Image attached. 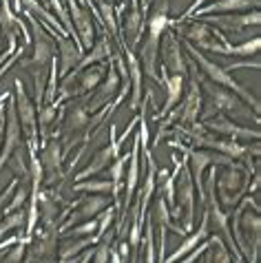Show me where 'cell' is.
Masks as SVG:
<instances>
[{
	"label": "cell",
	"instance_id": "1",
	"mask_svg": "<svg viewBox=\"0 0 261 263\" xmlns=\"http://www.w3.org/2000/svg\"><path fill=\"white\" fill-rule=\"evenodd\" d=\"M255 171L235 159V162H230L228 166H223V173L215 177L217 199H219V206H223L226 213H230V210L241 201L244 193L248 191V186H250V175Z\"/></svg>",
	"mask_w": 261,
	"mask_h": 263
},
{
	"label": "cell",
	"instance_id": "2",
	"mask_svg": "<svg viewBox=\"0 0 261 263\" xmlns=\"http://www.w3.org/2000/svg\"><path fill=\"white\" fill-rule=\"evenodd\" d=\"M184 49L191 53V60L195 62V64H199V73L204 78H208L210 82H215V84H219V86H223V89H228V91H233L237 98H241L246 104H250L252 106V115H257L259 118V100L252 96V93L246 89V86H241L237 82V80L233 78V73H228L223 67H219V64H215L213 60H208V58L201 53L199 49H195L191 42H184Z\"/></svg>",
	"mask_w": 261,
	"mask_h": 263
},
{
	"label": "cell",
	"instance_id": "3",
	"mask_svg": "<svg viewBox=\"0 0 261 263\" xmlns=\"http://www.w3.org/2000/svg\"><path fill=\"white\" fill-rule=\"evenodd\" d=\"M195 181L191 177L186 159L177 157V177H175V208L171 210L173 221L179 223V219H184V230L191 232L195 226Z\"/></svg>",
	"mask_w": 261,
	"mask_h": 263
},
{
	"label": "cell",
	"instance_id": "4",
	"mask_svg": "<svg viewBox=\"0 0 261 263\" xmlns=\"http://www.w3.org/2000/svg\"><path fill=\"white\" fill-rule=\"evenodd\" d=\"M171 146L184 153L188 171H191V177L195 181V193L199 195V201H201V206H204V173H206V168L228 166L230 162H235V159L221 155V153H215L210 148H191V146H186L182 142H171Z\"/></svg>",
	"mask_w": 261,
	"mask_h": 263
},
{
	"label": "cell",
	"instance_id": "5",
	"mask_svg": "<svg viewBox=\"0 0 261 263\" xmlns=\"http://www.w3.org/2000/svg\"><path fill=\"white\" fill-rule=\"evenodd\" d=\"M199 84H201V93H206V98H208L206 104H201V106H208V108H201V113H199L201 122L213 118V115H217V113H244V115H250V111H246L244 108V100L237 98L233 91L223 89V86L215 84V82H208V80H204V76H201Z\"/></svg>",
	"mask_w": 261,
	"mask_h": 263
},
{
	"label": "cell",
	"instance_id": "6",
	"mask_svg": "<svg viewBox=\"0 0 261 263\" xmlns=\"http://www.w3.org/2000/svg\"><path fill=\"white\" fill-rule=\"evenodd\" d=\"M23 13H25V18L29 20V25H31L29 35H31V40H33V55L29 58V60H23V64L25 67H31V71L33 69L49 71V64H51L53 55H55V40L51 38V33L42 27V23L33 16L31 11L23 9Z\"/></svg>",
	"mask_w": 261,
	"mask_h": 263
},
{
	"label": "cell",
	"instance_id": "7",
	"mask_svg": "<svg viewBox=\"0 0 261 263\" xmlns=\"http://www.w3.org/2000/svg\"><path fill=\"white\" fill-rule=\"evenodd\" d=\"M13 102H16V113L20 120V128L23 135L27 137L29 146H38V108H35L33 100L29 98V93L25 89V82L20 78L13 80Z\"/></svg>",
	"mask_w": 261,
	"mask_h": 263
},
{
	"label": "cell",
	"instance_id": "8",
	"mask_svg": "<svg viewBox=\"0 0 261 263\" xmlns=\"http://www.w3.org/2000/svg\"><path fill=\"white\" fill-rule=\"evenodd\" d=\"M40 166H42V186L45 188H55L64 181V151L60 137H51L40 151Z\"/></svg>",
	"mask_w": 261,
	"mask_h": 263
},
{
	"label": "cell",
	"instance_id": "9",
	"mask_svg": "<svg viewBox=\"0 0 261 263\" xmlns=\"http://www.w3.org/2000/svg\"><path fill=\"white\" fill-rule=\"evenodd\" d=\"M20 148H25V135L23 128H20L16 102H13V93H11L5 104V133H3V148H0V168L9 164L11 155Z\"/></svg>",
	"mask_w": 261,
	"mask_h": 263
},
{
	"label": "cell",
	"instance_id": "10",
	"mask_svg": "<svg viewBox=\"0 0 261 263\" xmlns=\"http://www.w3.org/2000/svg\"><path fill=\"white\" fill-rule=\"evenodd\" d=\"M164 42H159V51H162V67L171 76H188V64L184 55V47L179 35L175 33V29L169 27L162 33Z\"/></svg>",
	"mask_w": 261,
	"mask_h": 263
},
{
	"label": "cell",
	"instance_id": "11",
	"mask_svg": "<svg viewBox=\"0 0 261 263\" xmlns=\"http://www.w3.org/2000/svg\"><path fill=\"white\" fill-rule=\"evenodd\" d=\"M120 89H122V78H120V71H118V67H115V62H113V58H111L104 80L98 84V89L93 91V96L84 102V104H86V111H89V113L100 111V108L106 106L108 102L115 100V96L120 93Z\"/></svg>",
	"mask_w": 261,
	"mask_h": 263
},
{
	"label": "cell",
	"instance_id": "12",
	"mask_svg": "<svg viewBox=\"0 0 261 263\" xmlns=\"http://www.w3.org/2000/svg\"><path fill=\"white\" fill-rule=\"evenodd\" d=\"M108 135H111L108 144L102 146V148H100L96 155H93V159L89 162V166H86L84 171H80V173L76 175V177H73V184H76V181H82V179H89V177H93V175H98V173H102L104 168L111 166L113 159L120 155L122 144H124V142H120L118 137H115V124H111V126H108Z\"/></svg>",
	"mask_w": 261,
	"mask_h": 263
},
{
	"label": "cell",
	"instance_id": "13",
	"mask_svg": "<svg viewBox=\"0 0 261 263\" xmlns=\"http://www.w3.org/2000/svg\"><path fill=\"white\" fill-rule=\"evenodd\" d=\"M204 23L215 27L217 31H221V33L241 35L248 27H259L261 13H259V9L241 13V16H235V13H219V16H215V18H204Z\"/></svg>",
	"mask_w": 261,
	"mask_h": 263
},
{
	"label": "cell",
	"instance_id": "14",
	"mask_svg": "<svg viewBox=\"0 0 261 263\" xmlns=\"http://www.w3.org/2000/svg\"><path fill=\"white\" fill-rule=\"evenodd\" d=\"M45 27V25H42ZM49 33H51V38L58 42V76L64 78L69 71H73L78 67V62L82 60L84 55V49L73 42V38H69V35H62V33H55L51 27H45Z\"/></svg>",
	"mask_w": 261,
	"mask_h": 263
},
{
	"label": "cell",
	"instance_id": "15",
	"mask_svg": "<svg viewBox=\"0 0 261 263\" xmlns=\"http://www.w3.org/2000/svg\"><path fill=\"white\" fill-rule=\"evenodd\" d=\"M201 126H204L206 130H210V133L215 135H221V137H233V140L241 142V140H259V130L255 128H246L241 126V124H237L228 118L226 113H217L213 115V118H208L201 122Z\"/></svg>",
	"mask_w": 261,
	"mask_h": 263
},
{
	"label": "cell",
	"instance_id": "16",
	"mask_svg": "<svg viewBox=\"0 0 261 263\" xmlns=\"http://www.w3.org/2000/svg\"><path fill=\"white\" fill-rule=\"evenodd\" d=\"M86 100L82 98H76L73 102L69 104V108L64 113H60V126L55 130V137L60 135H76V133H82V130L89 128V120H91V113L86 111Z\"/></svg>",
	"mask_w": 261,
	"mask_h": 263
},
{
	"label": "cell",
	"instance_id": "17",
	"mask_svg": "<svg viewBox=\"0 0 261 263\" xmlns=\"http://www.w3.org/2000/svg\"><path fill=\"white\" fill-rule=\"evenodd\" d=\"M67 7H69V16H71V23H73L76 29V35L80 38V45H82L84 51H89L93 40H96V27H93V13L89 7L80 5L78 0H67Z\"/></svg>",
	"mask_w": 261,
	"mask_h": 263
},
{
	"label": "cell",
	"instance_id": "18",
	"mask_svg": "<svg viewBox=\"0 0 261 263\" xmlns=\"http://www.w3.org/2000/svg\"><path fill=\"white\" fill-rule=\"evenodd\" d=\"M144 23H146V16L142 13L140 3L137 0H128V7L124 16H122V35H124V45L128 49H135L142 42Z\"/></svg>",
	"mask_w": 261,
	"mask_h": 263
},
{
	"label": "cell",
	"instance_id": "19",
	"mask_svg": "<svg viewBox=\"0 0 261 263\" xmlns=\"http://www.w3.org/2000/svg\"><path fill=\"white\" fill-rule=\"evenodd\" d=\"M122 55H124V62H126V71H128V89H130V100H128V108L130 111H137L142 104V98H144V86H142V64L137 60V55L133 53V49H128L124 42H122Z\"/></svg>",
	"mask_w": 261,
	"mask_h": 263
},
{
	"label": "cell",
	"instance_id": "20",
	"mask_svg": "<svg viewBox=\"0 0 261 263\" xmlns=\"http://www.w3.org/2000/svg\"><path fill=\"white\" fill-rule=\"evenodd\" d=\"M108 62H98V64H89L86 69L82 71H76V96L82 98V96H89V93H93L98 89V84L104 80L106 71H108Z\"/></svg>",
	"mask_w": 261,
	"mask_h": 263
},
{
	"label": "cell",
	"instance_id": "21",
	"mask_svg": "<svg viewBox=\"0 0 261 263\" xmlns=\"http://www.w3.org/2000/svg\"><path fill=\"white\" fill-rule=\"evenodd\" d=\"M157 71H162V76H159V80H162V84L166 86V102H164L162 111L155 113V120H162L164 115L169 113L173 106H177V104H179V100L184 98L186 78H184V76H171V73H166V71H164L162 64H159V69H157Z\"/></svg>",
	"mask_w": 261,
	"mask_h": 263
},
{
	"label": "cell",
	"instance_id": "22",
	"mask_svg": "<svg viewBox=\"0 0 261 263\" xmlns=\"http://www.w3.org/2000/svg\"><path fill=\"white\" fill-rule=\"evenodd\" d=\"M259 9V0H215L206 7H199L191 13V18H201V16H219V13H239V11H250Z\"/></svg>",
	"mask_w": 261,
	"mask_h": 263
},
{
	"label": "cell",
	"instance_id": "23",
	"mask_svg": "<svg viewBox=\"0 0 261 263\" xmlns=\"http://www.w3.org/2000/svg\"><path fill=\"white\" fill-rule=\"evenodd\" d=\"M259 47H261V38L255 35L252 40H246L241 45H233V42H210L206 47V51L210 53H221V55H233V58H246V55H257L259 53Z\"/></svg>",
	"mask_w": 261,
	"mask_h": 263
},
{
	"label": "cell",
	"instance_id": "24",
	"mask_svg": "<svg viewBox=\"0 0 261 263\" xmlns=\"http://www.w3.org/2000/svg\"><path fill=\"white\" fill-rule=\"evenodd\" d=\"M111 55H113V51H111V35H108L104 29H102V35H100V40L93 42L91 49H89V53L82 55V60L78 62V67L73 71H82V69L89 67V64L106 62V60H111Z\"/></svg>",
	"mask_w": 261,
	"mask_h": 263
},
{
	"label": "cell",
	"instance_id": "25",
	"mask_svg": "<svg viewBox=\"0 0 261 263\" xmlns=\"http://www.w3.org/2000/svg\"><path fill=\"white\" fill-rule=\"evenodd\" d=\"M201 257H204L201 259L204 263H235L228 246L223 243V239L217 235V232L215 235H208V246H206V250Z\"/></svg>",
	"mask_w": 261,
	"mask_h": 263
},
{
	"label": "cell",
	"instance_id": "26",
	"mask_svg": "<svg viewBox=\"0 0 261 263\" xmlns=\"http://www.w3.org/2000/svg\"><path fill=\"white\" fill-rule=\"evenodd\" d=\"M58 108L60 106H55V104H42L38 108V135H40V140L47 142L53 137V124H58L55 122Z\"/></svg>",
	"mask_w": 261,
	"mask_h": 263
},
{
	"label": "cell",
	"instance_id": "27",
	"mask_svg": "<svg viewBox=\"0 0 261 263\" xmlns=\"http://www.w3.org/2000/svg\"><path fill=\"white\" fill-rule=\"evenodd\" d=\"M27 226V210L18 208L13 213L5 215L3 221H0V239H5L9 232H23Z\"/></svg>",
	"mask_w": 261,
	"mask_h": 263
},
{
	"label": "cell",
	"instance_id": "28",
	"mask_svg": "<svg viewBox=\"0 0 261 263\" xmlns=\"http://www.w3.org/2000/svg\"><path fill=\"white\" fill-rule=\"evenodd\" d=\"M113 184L111 179H91V181H76L73 193H91V195H111Z\"/></svg>",
	"mask_w": 261,
	"mask_h": 263
},
{
	"label": "cell",
	"instance_id": "29",
	"mask_svg": "<svg viewBox=\"0 0 261 263\" xmlns=\"http://www.w3.org/2000/svg\"><path fill=\"white\" fill-rule=\"evenodd\" d=\"M113 239H115V232H106V235L96 243V250L91 252L89 263H108L111 250H113Z\"/></svg>",
	"mask_w": 261,
	"mask_h": 263
},
{
	"label": "cell",
	"instance_id": "30",
	"mask_svg": "<svg viewBox=\"0 0 261 263\" xmlns=\"http://www.w3.org/2000/svg\"><path fill=\"white\" fill-rule=\"evenodd\" d=\"M146 219V226H142L144 230V263H155L157 261V252H155V228L153 221H151V215L144 217Z\"/></svg>",
	"mask_w": 261,
	"mask_h": 263
},
{
	"label": "cell",
	"instance_id": "31",
	"mask_svg": "<svg viewBox=\"0 0 261 263\" xmlns=\"http://www.w3.org/2000/svg\"><path fill=\"white\" fill-rule=\"evenodd\" d=\"M18 177H13V181H11V184L9 186H7L5 188V191L3 193H0V217H3V213H5V206H7V203H9V199H11V195H13V191H16V186H18Z\"/></svg>",
	"mask_w": 261,
	"mask_h": 263
},
{
	"label": "cell",
	"instance_id": "32",
	"mask_svg": "<svg viewBox=\"0 0 261 263\" xmlns=\"http://www.w3.org/2000/svg\"><path fill=\"white\" fill-rule=\"evenodd\" d=\"M20 55H23V47L16 49V53L9 55V58H7V60H5L3 64H0V80H3V76H5V73L13 67V64H16V60H20Z\"/></svg>",
	"mask_w": 261,
	"mask_h": 263
},
{
	"label": "cell",
	"instance_id": "33",
	"mask_svg": "<svg viewBox=\"0 0 261 263\" xmlns=\"http://www.w3.org/2000/svg\"><path fill=\"white\" fill-rule=\"evenodd\" d=\"M9 96H11V91H5L3 98H0V148H3V133H5V104Z\"/></svg>",
	"mask_w": 261,
	"mask_h": 263
},
{
	"label": "cell",
	"instance_id": "34",
	"mask_svg": "<svg viewBox=\"0 0 261 263\" xmlns=\"http://www.w3.org/2000/svg\"><path fill=\"white\" fill-rule=\"evenodd\" d=\"M23 237V232H16V235H11V237H5V239H0V250H7V248H11L16 241Z\"/></svg>",
	"mask_w": 261,
	"mask_h": 263
},
{
	"label": "cell",
	"instance_id": "35",
	"mask_svg": "<svg viewBox=\"0 0 261 263\" xmlns=\"http://www.w3.org/2000/svg\"><path fill=\"white\" fill-rule=\"evenodd\" d=\"M128 241H120V246H118V254H120V259H122V263H126V259H128Z\"/></svg>",
	"mask_w": 261,
	"mask_h": 263
},
{
	"label": "cell",
	"instance_id": "36",
	"mask_svg": "<svg viewBox=\"0 0 261 263\" xmlns=\"http://www.w3.org/2000/svg\"><path fill=\"white\" fill-rule=\"evenodd\" d=\"M137 3H140V9H142V13H144V16H146V13H148V7H151V3H153V0H137Z\"/></svg>",
	"mask_w": 261,
	"mask_h": 263
},
{
	"label": "cell",
	"instance_id": "37",
	"mask_svg": "<svg viewBox=\"0 0 261 263\" xmlns=\"http://www.w3.org/2000/svg\"><path fill=\"white\" fill-rule=\"evenodd\" d=\"M237 263H259V261H246V259H241V261H237Z\"/></svg>",
	"mask_w": 261,
	"mask_h": 263
},
{
	"label": "cell",
	"instance_id": "38",
	"mask_svg": "<svg viewBox=\"0 0 261 263\" xmlns=\"http://www.w3.org/2000/svg\"><path fill=\"white\" fill-rule=\"evenodd\" d=\"M7 250H9V248H7ZM3 254H5V250H0V261H3Z\"/></svg>",
	"mask_w": 261,
	"mask_h": 263
},
{
	"label": "cell",
	"instance_id": "39",
	"mask_svg": "<svg viewBox=\"0 0 261 263\" xmlns=\"http://www.w3.org/2000/svg\"><path fill=\"white\" fill-rule=\"evenodd\" d=\"M133 263H142V261H140V259H137V257H135V259H133Z\"/></svg>",
	"mask_w": 261,
	"mask_h": 263
},
{
	"label": "cell",
	"instance_id": "40",
	"mask_svg": "<svg viewBox=\"0 0 261 263\" xmlns=\"http://www.w3.org/2000/svg\"><path fill=\"white\" fill-rule=\"evenodd\" d=\"M106 3H111V5H113V3H115V0H106Z\"/></svg>",
	"mask_w": 261,
	"mask_h": 263
}]
</instances>
